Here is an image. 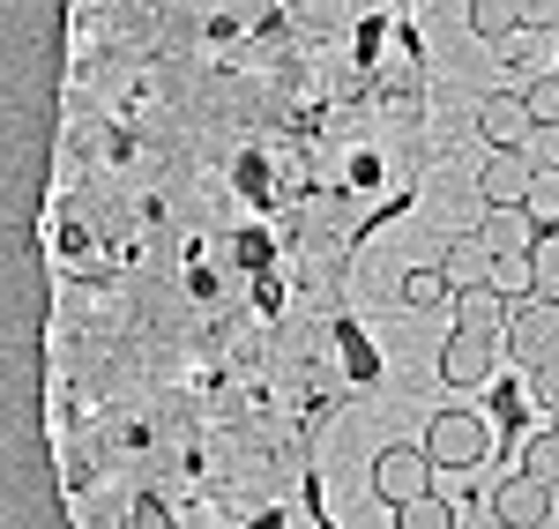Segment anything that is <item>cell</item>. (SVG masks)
Masks as SVG:
<instances>
[{"instance_id":"1","label":"cell","mask_w":559,"mask_h":529,"mask_svg":"<svg viewBox=\"0 0 559 529\" xmlns=\"http://www.w3.org/2000/svg\"><path fill=\"white\" fill-rule=\"evenodd\" d=\"M508 358H515L522 373L552 365L559 358V299H522V313L508 321Z\"/></svg>"},{"instance_id":"2","label":"cell","mask_w":559,"mask_h":529,"mask_svg":"<svg viewBox=\"0 0 559 529\" xmlns=\"http://www.w3.org/2000/svg\"><path fill=\"white\" fill-rule=\"evenodd\" d=\"M485 447H492V433H485L477 410H440L426 425V455L440 470H471V462H485Z\"/></svg>"},{"instance_id":"3","label":"cell","mask_w":559,"mask_h":529,"mask_svg":"<svg viewBox=\"0 0 559 529\" xmlns=\"http://www.w3.org/2000/svg\"><path fill=\"white\" fill-rule=\"evenodd\" d=\"M432 470H440V462H432L426 447H388L381 462H373V492H381L388 507H411V500L432 492Z\"/></svg>"},{"instance_id":"4","label":"cell","mask_w":559,"mask_h":529,"mask_svg":"<svg viewBox=\"0 0 559 529\" xmlns=\"http://www.w3.org/2000/svg\"><path fill=\"white\" fill-rule=\"evenodd\" d=\"M492 522L500 529H545L552 522V485L530 478V470H515L508 485H492Z\"/></svg>"},{"instance_id":"5","label":"cell","mask_w":559,"mask_h":529,"mask_svg":"<svg viewBox=\"0 0 559 529\" xmlns=\"http://www.w3.org/2000/svg\"><path fill=\"white\" fill-rule=\"evenodd\" d=\"M477 187H485V209H522V202H530V187H537L530 149H492V157H485V172H477Z\"/></svg>"},{"instance_id":"6","label":"cell","mask_w":559,"mask_h":529,"mask_svg":"<svg viewBox=\"0 0 559 529\" xmlns=\"http://www.w3.org/2000/svg\"><path fill=\"white\" fill-rule=\"evenodd\" d=\"M477 128H485L492 149H522V134L537 128V112H530V97H522V89H500V97H485V105H477Z\"/></svg>"},{"instance_id":"7","label":"cell","mask_w":559,"mask_h":529,"mask_svg":"<svg viewBox=\"0 0 559 529\" xmlns=\"http://www.w3.org/2000/svg\"><path fill=\"white\" fill-rule=\"evenodd\" d=\"M455 328H471V336H508V291H500V284L455 291Z\"/></svg>"},{"instance_id":"8","label":"cell","mask_w":559,"mask_h":529,"mask_svg":"<svg viewBox=\"0 0 559 529\" xmlns=\"http://www.w3.org/2000/svg\"><path fill=\"white\" fill-rule=\"evenodd\" d=\"M440 373H448L455 388H477V381L492 373V336H471V328H455V336H448V351H440Z\"/></svg>"},{"instance_id":"9","label":"cell","mask_w":559,"mask_h":529,"mask_svg":"<svg viewBox=\"0 0 559 529\" xmlns=\"http://www.w3.org/2000/svg\"><path fill=\"white\" fill-rule=\"evenodd\" d=\"M477 239H485L492 254H530V247H537V217H530V202H522V209H485Z\"/></svg>"},{"instance_id":"10","label":"cell","mask_w":559,"mask_h":529,"mask_svg":"<svg viewBox=\"0 0 559 529\" xmlns=\"http://www.w3.org/2000/svg\"><path fill=\"white\" fill-rule=\"evenodd\" d=\"M440 268H448L455 291H477V284H492V247H485V239H455Z\"/></svg>"},{"instance_id":"11","label":"cell","mask_w":559,"mask_h":529,"mask_svg":"<svg viewBox=\"0 0 559 529\" xmlns=\"http://www.w3.org/2000/svg\"><path fill=\"white\" fill-rule=\"evenodd\" d=\"M471 31L485 45H508L522 31V0H471Z\"/></svg>"},{"instance_id":"12","label":"cell","mask_w":559,"mask_h":529,"mask_svg":"<svg viewBox=\"0 0 559 529\" xmlns=\"http://www.w3.org/2000/svg\"><path fill=\"white\" fill-rule=\"evenodd\" d=\"M448 291H455V284H448V268H411L395 299H403V306H411V313H432V306H440V299H448Z\"/></svg>"},{"instance_id":"13","label":"cell","mask_w":559,"mask_h":529,"mask_svg":"<svg viewBox=\"0 0 559 529\" xmlns=\"http://www.w3.org/2000/svg\"><path fill=\"white\" fill-rule=\"evenodd\" d=\"M492 284L508 299H537V254H492Z\"/></svg>"},{"instance_id":"14","label":"cell","mask_w":559,"mask_h":529,"mask_svg":"<svg viewBox=\"0 0 559 529\" xmlns=\"http://www.w3.org/2000/svg\"><path fill=\"white\" fill-rule=\"evenodd\" d=\"M395 529H455V507L448 500H411V507H395Z\"/></svg>"},{"instance_id":"15","label":"cell","mask_w":559,"mask_h":529,"mask_svg":"<svg viewBox=\"0 0 559 529\" xmlns=\"http://www.w3.org/2000/svg\"><path fill=\"white\" fill-rule=\"evenodd\" d=\"M522 470H530V478H545V485L559 492V425H552V433H537V441L522 447Z\"/></svg>"},{"instance_id":"16","label":"cell","mask_w":559,"mask_h":529,"mask_svg":"<svg viewBox=\"0 0 559 529\" xmlns=\"http://www.w3.org/2000/svg\"><path fill=\"white\" fill-rule=\"evenodd\" d=\"M522 149H530L537 172H559V120H537V128L522 134Z\"/></svg>"},{"instance_id":"17","label":"cell","mask_w":559,"mask_h":529,"mask_svg":"<svg viewBox=\"0 0 559 529\" xmlns=\"http://www.w3.org/2000/svg\"><path fill=\"white\" fill-rule=\"evenodd\" d=\"M522 97H530V112H537V120H559V68H545L537 83H522Z\"/></svg>"},{"instance_id":"18","label":"cell","mask_w":559,"mask_h":529,"mask_svg":"<svg viewBox=\"0 0 559 529\" xmlns=\"http://www.w3.org/2000/svg\"><path fill=\"white\" fill-rule=\"evenodd\" d=\"M537 299H559V239H537Z\"/></svg>"},{"instance_id":"19","label":"cell","mask_w":559,"mask_h":529,"mask_svg":"<svg viewBox=\"0 0 559 529\" xmlns=\"http://www.w3.org/2000/svg\"><path fill=\"white\" fill-rule=\"evenodd\" d=\"M530 217L559 224V172H537V187H530Z\"/></svg>"},{"instance_id":"20","label":"cell","mask_w":559,"mask_h":529,"mask_svg":"<svg viewBox=\"0 0 559 529\" xmlns=\"http://www.w3.org/2000/svg\"><path fill=\"white\" fill-rule=\"evenodd\" d=\"M530 396H537V402H545V410L559 418V358H552V365H537V373H530Z\"/></svg>"},{"instance_id":"21","label":"cell","mask_w":559,"mask_h":529,"mask_svg":"<svg viewBox=\"0 0 559 529\" xmlns=\"http://www.w3.org/2000/svg\"><path fill=\"white\" fill-rule=\"evenodd\" d=\"M522 31H559V0H522Z\"/></svg>"},{"instance_id":"22","label":"cell","mask_w":559,"mask_h":529,"mask_svg":"<svg viewBox=\"0 0 559 529\" xmlns=\"http://www.w3.org/2000/svg\"><path fill=\"white\" fill-rule=\"evenodd\" d=\"M134 529H173V515H165V507H150V500H142V507H134Z\"/></svg>"},{"instance_id":"23","label":"cell","mask_w":559,"mask_h":529,"mask_svg":"<svg viewBox=\"0 0 559 529\" xmlns=\"http://www.w3.org/2000/svg\"><path fill=\"white\" fill-rule=\"evenodd\" d=\"M552 425H559V418H552Z\"/></svg>"}]
</instances>
